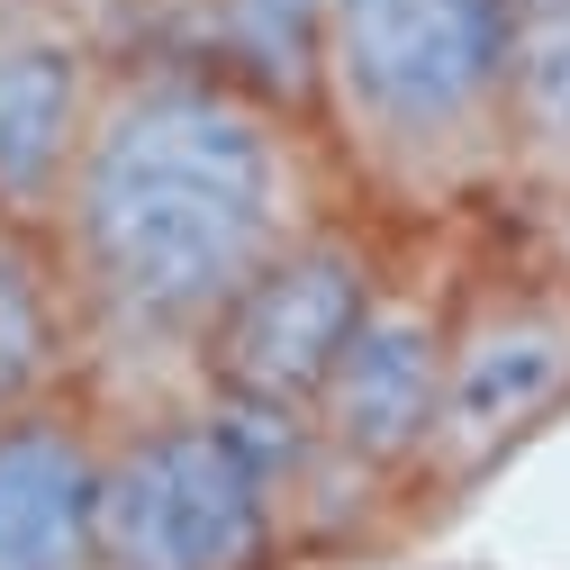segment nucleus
Here are the masks:
<instances>
[{
	"mask_svg": "<svg viewBox=\"0 0 570 570\" xmlns=\"http://www.w3.org/2000/svg\"><path fill=\"white\" fill-rule=\"evenodd\" d=\"M308 164L291 109L218 63H136L100 82L55 181L63 272L100 326L199 344L245 281L308 236Z\"/></svg>",
	"mask_w": 570,
	"mask_h": 570,
	"instance_id": "nucleus-1",
	"label": "nucleus"
},
{
	"mask_svg": "<svg viewBox=\"0 0 570 570\" xmlns=\"http://www.w3.org/2000/svg\"><path fill=\"white\" fill-rule=\"evenodd\" d=\"M508 0H326L317 109L407 199H453L498 173Z\"/></svg>",
	"mask_w": 570,
	"mask_h": 570,
	"instance_id": "nucleus-2",
	"label": "nucleus"
},
{
	"mask_svg": "<svg viewBox=\"0 0 570 570\" xmlns=\"http://www.w3.org/2000/svg\"><path fill=\"white\" fill-rule=\"evenodd\" d=\"M291 453H308L299 425L245 407H181L100 435L91 552L109 570H263Z\"/></svg>",
	"mask_w": 570,
	"mask_h": 570,
	"instance_id": "nucleus-3",
	"label": "nucleus"
},
{
	"mask_svg": "<svg viewBox=\"0 0 570 570\" xmlns=\"http://www.w3.org/2000/svg\"><path fill=\"white\" fill-rule=\"evenodd\" d=\"M372 291H381V272H372V254L353 245L344 227L291 236L218 308V326L199 335L208 381H218V407L299 425L308 399H317V381H326V363L353 335V317L372 308Z\"/></svg>",
	"mask_w": 570,
	"mask_h": 570,
	"instance_id": "nucleus-4",
	"label": "nucleus"
},
{
	"mask_svg": "<svg viewBox=\"0 0 570 570\" xmlns=\"http://www.w3.org/2000/svg\"><path fill=\"white\" fill-rule=\"evenodd\" d=\"M561 407H570V299L561 291L489 299L462 326H444V390H435L416 471L471 480Z\"/></svg>",
	"mask_w": 570,
	"mask_h": 570,
	"instance_id": "nucleus-5",
	"label": "nucleus"
},
{
	"mask_svg": "<svg viewBox=\"0 0 570 570\" xmlns=\"http://www.w3.org/2000/svg\"><path fill=\"white\" fill-rule=\"evenodd\" d=\"M435 390H444V308L407 291H372V308L353 317L344 353L326 363L299 416V444L363 480L416 471L425 425H435Z\"/></svg>",
	"mask_w": 570,
	"mask_h": 570,
	"instance_id": "nucleus-6",
	"label": "nucleus"
},
{
	"mask_svg": "<svg viewBox=\"0 0 570 570\" xmlns=\"http://www.w3.org/2000/svg\"><path fill=\"white\" fill-rule=\"evenodd\" d=\"M100 425L55 390L0 416V570H91Z\"/></svg>",
	"mask_w": 570,
	"mask_h": 570,
	"instance_id": "nucleus-7",
	"label": "nucleus"
},
{
	"mask_svg": "<svg viewBox=\"0 0 570 570\" xmlns=\"http://www.w3.org/2000/svg\"><path fill=\"white\" fill-rule=\"evenodd\" d=\"M82 109H91V73L73 46H55V37L0 46V218L28 227L37 208H55Z\"/></svg>",
	"mask_w": 570,
	"mask_h": 570,
	"instance_id": "nucleus-8",
	"label": "nucleus"
},
{
	"mask_svg": "<svg viewBox=\"0 0 570 570\" xmlns=\"http://www.w3.org/2000/svg\"><path fill=\"white\" fill-rule=\"evenodd\" d=\"M498 173L570 208V0H508Z\"/></svg>",
	"mask_w": 570,
	"mask_h": 570,
	"instance_id": "nucleus-9",
	"label": "nucleus"
},
{
	"mask_svg": "<svg viewBox=\"0 0 570 570\" xmlns=\"http://www.w3.org/2000/svg\"><path fill=\"white\" fill-rule=\"evenodd\" d=\"M63 363V291L19 218H0V416L55 390Z\"/></svg>",
	"mask_w": 570,
	"mask_h": 570,
	"instance_id": "nucleus-10",
	"label": "nucleus"
},
{
	"mask_svg": "<svg viewBox=\"0 0 570 570\" xmlns=\"http://www.w3.org/2000/svg\"><path fill=\"white\" fill-rule=\"evenodd\" d=\"M218 10V73L254 100L291 109L317 91V19L326 0H208Z\"/></svg>",
	"mask_w": 570,
	"mask_h": 570,
	"instance_id": "nucleus-11",
	"label": "nucleus"
},
{
	"mask_svg": "<svg viewBox=\"0 0 570 570\" xmlns=\"http://www.w3.org/2000/svg\"><path fill=\"white\" fill-rule=\"evenodd\" d=\"M91 570H109V561H91Z\"/></svg>",
	"mask_w": 570,
	"mask_h": 570,
	"instance_id": "nucleus-12",
	"label": "nucleus"
}]
</instances>
